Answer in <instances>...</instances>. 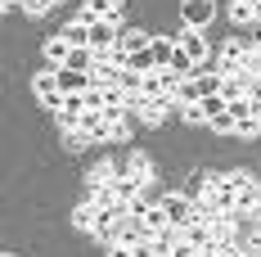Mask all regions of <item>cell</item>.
I'll list each match as a JSON object with an SVG mask.
<instances>
[{
    "label": "cell",
    "instance_id": "cell-1",
    "mask_svg": "<svg viewBox=\"0 0 261 257\" xmlns=\"http://www.w3.org/2000/svg\"><path fill=\"white\" fill-rule=\"evenodd\" d=\"M158 203H162V212H167V221H171V226H180V230L189 226V221H198V203H194L185 190H176V194H162Z\"/></svg>",
    "mask_w": 261,
    "mask_h": 257
},
{
    "label": "cell",
    "instance_id": "cell-2",
    "mask_svg": "<svg viewBox=\"0 0 261 257\" xmlns=\"http://www.w3.org/2000/svg\"><path fill=\"white\" fill-rule=\"evenodd\" d=\"M32 95H36L41 104H50V108H63V100H68V95H63V86H59V68L36 73V77H32Z\"/></svg>",
    "mask_w": 261,
    "mask_h": 257
},
{
    "label": "cell",
    "instance_id": "cell-3",
    "mask_svg": "<svg viewBox=\"0 0 261 257\" xmlns=\"http://www.w3.org/2000/svg\"><path fill=\"white\" fill-rule=\"evenodd\" d=\"M180 18H185V27H203L216 18V0H180Z\"/></svg>",
    "mask_w": 261,
    "mask_h": 257
},
{
    "label": "cell",
    "instance_id": "cell-4",
    "mask_svg": "<svg viewBox=\"0 0 261 257\" xmlns=\"http://www.w3.org/2000/svg\"><path fill=\"white\" fill-rule=\"evenodd\" d=\"M122 41V27L113 23V18H99V23H90V50H113Z\"/></svg>",
    "mask_w": 261,
    "mask_h": 257
},
{
    "label": "cell",
    "instance_id": "cell-5",
    "mask_svg": "<svg viewBox=\"0 0 261 257\" xmlns=\"http://www.w3.org/2000/svg\"><path fill=\"white\" fill-rule=\"evenodd\" d=\"M122 5H126V0H86V9H81V23H99V18H113V23H117Z\"/></svg>",
    "mask_w": 261,
    "mask_h": 257
},
{
    "label": "cell",
    "instance_id": "cell-6",
    "mask_svg": "<svg viewBox=\"0 0 261 257\" xmlns=\"http://www.w3.org/2000/svg\"><path fill=\"white\" fill-rule=\"evenodd\" d=\"M234 212H239V217H261V180H248V185L239 190Z\"/></svg>",
    "mask_w": 261,
    "mask_h": 257
},
{
    "label": "cell",
    "instance_id": "cell-7",
    "mask_svg": "<svg viewBox=\"0 0 261 257\" xmlns=\"http://www.w3.org/2000/svg\"><path fill=\"white\" fill-rule=\"evenodd\" d=\"M176 45H180V50L203 68V59H207V41H203V32H198V27H185L180 36H176Z\"/></svg>",
    "mask_w": 261,
    "mask_h": 257
},
{
    "label": "cell",
    "instance_id": "cell-8",
    "mask_svg": "<svg viewBox=\"0 0 261 257\" xmlns=\"http://www.w3.org/2000/svg\"><path fill=\"white\" fill-rule=\"evenodd\" d=\"M72 50H77V45H72V41H68L63 32H54V36H45V63H50V68H63Z\"/></svg>",
    "mask_w": 261,
    "mask_h": 257
},
{
    "label": "cell",
    "instance_id": "cell-9",
    "mask_svg": "<svg viewBox=\"0 0 261 257\" xmlns=\"http://www.w3.org/2000/svg\"><path fill=\"white\" fill-rule=\"evenodd\" d=\"M59 86H63V95H86L95 77L90 73H77V68H59Z\"/></svg>",
    "mask_w": 261,
    "mask_h": 257
},
{
    "label": "cell",
    "instance_id": "cell-10",
    "mask_svg": "<svg viewBox=\"0 0 261 257\" xmlns=\"http://www.w3.org/2000/svg\"><path fill=\"white\" fill-rule=\"evenodd\" d=\"M144 190H149V185H144V180H140V176H126V172H122V176L113 180V194H117L122 203H130V199H140Z\"/></svg>",
    "mask_w": 261,
    "mask_h": 257
},
{
    "label": "cell",
    "instance_id": "cell-11",
    "mask_svg": "<svg viewBox=\"0 0 261 257\" xmlns=\"http://www.w3.org/2000/svg\"><path fill=\"white\" fill-rule=\"evenodd\" d=\"M185 239H189L194 248H203V253H207L212 244H216V230H212L207 221H189V226H185Z\"/></svg>",
    "mask_w": 261,
    "mask_h": 257
},
{
    "label": "cell",
    "instance_id": "cell-12",
    "mask_svg": "<svg viewBox=\"0 0 261 257\" xmlns=\"http://www.w3.org/2000/svg\"><path fill=\"white\" fill-rule=\"evenodd\" d=\"M122 172H126V176H140L144 185H149V180H153V162H149V154H140V149H135V154H126Z\"/></svg>",
    "mask_w": 261,
    "mask_h": 257
},
{
    "label": "cell",
    "instance_id": "cell-13",
    "mask_svg": "<svg viewBox=\"0 0 261 257\" xmlns=\"http://www.w3.org/2000/svg\"><path fill=\"white\" fill-rule=\"evenodd\" d=\"M81 203L108 207V203H117V194H113V185H90V180H86V190H81Z\"/></svg>",
    "mask_w": 261,
    "mask_h": 257
},
{
    "label": "cell",
    "instance_id": "cell-14",
    "mask_svg": "<svg viewBox=\"0 0 261 257\" xmlns=\"http://www.w3.org/2000/svg\"><path fill=\"white\" fill-rule=\"evenodd\" d=\"M117 45H122V50H126V54H135V50H149V45H153V36H149L144 27H126Z\"/></svg>",
    "mask_w": 261,
    "mask_h": 257
},
{
    "label": "cell",
    "instance_id": "cell-15",
    "mask_svg": "<svg viewBox=\"0 0 261 257\" xmlns=\"http://www.w3.org/2000/svg\"><path fill=\"white\" fill-rule=\"evenodd\" d=\"M167 108H176V100H149V95H144V108H140V118H144L149 127H158V122L167 118Z\"/></svg>",
    "mask_w": 261,
    "mask_h": 257
},
{
    "label": "cell",
    "instance_id": "cell-16",
    "mask_svg": "<svg viewBox=\"0 0 261 257\" xmlns=\"http://www.w3.org/2000/svg\"><path fill=\"white\" fill-rule=\"evenodd\" d=\"M140 226H144V230H149V235H162V230H167V226H171V221H167V212H162V203H158V199H153V207H149V212L140 217Z\"/></svg>",
    "mask_w": 261,
    "mask_h": 257
},
{
    "label": "cell",
    "instance_id": "cell-17",
    "mask_svg": "<svg viewBox=\"0 0 261 257\" xmlns=\"http://www.w3.org/2000/svg\"><path fill=\"white\" fill-rule=\"evenodd\" d=\"M203 113H207V122H216V118H225V113H230V100H225V95H203Z\"/></svg>",
    "mask_w": 261,
    "mask_h": 257
},
{
    "label": "cell",
    "instance_id": "cell-18",
    "mask_svg": "<svg viewBox=\"0 0 261 257\" xmlns=\"http://www.w3.org/2000/svg\"><path fill=\"white\" fill-rule=\"evenodd\" d=\"M230 18H234V23H257V5H252V0H230Z\"/></svg>",
    "mask_w": 261,
    "mask_h": 257
},
{
    "label": "cell",
    "instance_id": "cell-19",
    "mask_svg": "<svg viewBox=\"0 0 261 257\" xmlns=\"http://www.w3.org/2000/svg\"><path fill=\"white\" fill-rule=\"evenodd\" d=\"M126 68H135V73H158V59H153V45L149 50H135L126 59Z\"/></svg>",
    "mask_w": 261,
    "mask_h": 257
},
{
    "label": "cell",
    "instance_id": "cell-20",
    "mask_svg": "<svg viewBox=\"0 0 261 257\" xmlns=\"http://www.w3.org/2000/svg\"><path fill=\"white\" fill-rule=\"evenodd\" d=\"M95 217H99V207L81 203L77 212H72V226H77V230H95Z\"/></svg>",
    "mask_w": 261,
    "mask_h": 257
},
{
    "label": "cell",
    "instance_id": "cell-21",
    "mask_svg": "<svg viewBox=\"0 0 261 257\" xmlns=\"http://www.w3.org/2000/svg\"><path fill=\"white\" fill-rule=\"evenodd\" d=\"M221 95H225V100H243V95H248V77H225L221 81Z\"/></svg>",
    "mask_w": 261,
    "mask_h": 257
},
{
    "label": "cell",
    "instance_id": "cell-22",
    "mask_svg": "<svg viewBox=\"0 0 261 257\" xmlns=\"http://www.w3.org/2000/svg\"><path fill=\"white\" fill-rule=\"evenodd\" d=\"M180 118L189 122V127H207V113H203V104H185Z\"/></svg>",
    "mask_w": 261,
    "mask_h": 257
},
{
    "label": "cell",
    "instance_id": "cell-23",
    "mask_svg": "<svg viewBox=\"0 0 261 257\" xmlns=\"http://www.w3.org/2000/svg\"><path fill=\"white\" fill-rule=\"evenodd\" d=\"M104 104H108L104 86H90V90H86V108H104Z\"/></svg>",
    "mask_w": 261,
    "mask_h": 257
},
{
    "label": "cell",
    "instance_id": "cell-24",
    "mask_svg": "<svg viewBox=\"0 0 261 257\" xmlns=\"http://www.w3.org/2000/svg\"><path fill=\"white\" fill-rule=\"evenodd\" d=\"M167 257H207V253H203V248H194L189 239H180V244H176V248H171Z\"/></svg>",
    "mask_w": 261,
    "mask_h": 257
},
{
    "label": "cell",
    "instance_id": "cell-25",
    "mask_svg": "<svg viewBox=\"0 0 261 257\" xmlns=\"http://www.w3.org/2000/svg\"><path fill=\"white\" fill-rule=\"evenodd\" d=\"M81 145H90V140L81 135V127L77 131H63V149H81Z\"/></svg>",
    "mask_w": 261,
    "mask_h": 257
},
{
    "label": "cell",
    "instance_id": "cell-26",
    "mask_svg": "<svg viewBox=\"0 0 261 257\" xmlns=\"http://www.w3.org/2000/svg\"><path fill=\"white\" fill-rule=\"evenodd\" d=\"M54 5H59V0H27L23 9L27 14H45V9H54Z\"/></svg>",
    "mask_w": 261,
    "mask_h": 257
},
{
    "label": "cell",
    "instance_id": "cell-27",
    "mask_svg": "<svg viewBox=\"0 0 261 257\" xmlns=\"http://www.w3.org/2000/svg\"><path fill=\"white\" fill-rule=\"evenodd\" d=\"M248 100H252V104H261V77H252V81H248Z\"/></svg>",
    "mask_w": 261,
    "mask_h": 257
},
{
    "label": "cell",
    "instance_id": "cell-28",
    "mask_svg": "<svg viewBox=\"0 0 261 257\" xmlns=\"http://www.w3.org/2000/svg\"><path fill=\"white\" fill-rule=\"evenodd\" d=\"M108 257H135V253H130L126 244H108Z\"/></svg>",
    "mask_w": 261,
    "mask_h": 257
},
{
    "label": "cell",
    "instance_id": "cell-29",
    "mask_svg": "<svg viewBox=\"0 0 261 257\" xmlns=\"http://www.w3.org/2000/svg\"><path fill=\"white\" fill-rule=\"evenodd\" d=\"M225 257H252V253H248V248H239V244H234V248H230Z\"/></svg>",
    "mask_w": 261,
    "mask_h": 257
},
{
    "label": "cell",
    "instance_id": "cell-30",
    "mask_svg": "<svg viewBox=\"0 0 261 257\" xmlns=\"http://www.w3.org/2000/svg\"><path fill=\"white\" fill-rule=\"evenodd\" d=\"M0 5H5V9H14V5H27V0H0Z\"/></svg>",
    "mask_w": 261,
    "mask_h": 257
},
{
    "label": "cell",
    "instance_id": "cell-31",
    "mask_svg": "<svg viewBox=\"0 0 261 257\" xmlns=\"http://www.w3.org/2000/svg\"><path fill=\"white\" fill-rule=\"evenodd\" d=\"M257 118H261V104H257Z\"/></svg>",
    "mask_w": 261,
    "mask_h": 257
},
{
    "label": "cell",
    "instance_id": "cell-32",
    "mask_svg": "<svg viewBox=\"0 0 261 257\" xmlns=\"http://www.w3.org/2000/svg\"><path fill=\"white\" fill-rule=\"evenodd\" d=\"M257 239H261V230H257Z\"/></svg>",
    "mask_w": 261,
    "mask_h": 257
},
{
    "label": "cell",
    "instance_id": "cell-33",
    "mask_svg": "<svg viewBox=\"0 0 261 257\" xmlns=\"http://www.w3.org/2000/svg\"><path fill=\"white\" fill-rule=\"evenodd\" d=\"M9 257H14V253H9Z\"/></svg>",
    "mask_w": 261,
    "mask_h": 257
}]
</instances>
